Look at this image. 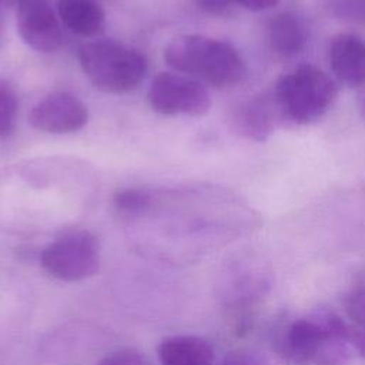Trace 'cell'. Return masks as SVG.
Segmentation results:
<instances>
[{"instance_id":"obj_1","label":"cell","mask_w":365,"mask_h":365,"mask_svg":"<svg viewBox=\"0 0 365 365\" xmlns=\"http://www.w3.org/2000/svg\"><path fill=\"white\" fill-rule=\"evenodd\" d=\"M164 60L174 71L215 88L235 86L247 73L244 58L230 41L204 34L174 37L164 48Z\"/></svg>"},{"instance_id":"obj_2","label":"cell","mask_w":365,"mask_h":365,"mask_svg":"<svg viewBox=\"0 0 365 365\" xmlns=\"http://www.w3.org/2000/svg\"><path fill=\"white\" fill-rule=\"evenodd\" d=\"M342 318L329 311H317L292 321L279 338V352L298 365H344L352 346Z\"/></svg>"},{"instance_id":"obj_3","label":"cell","mask_w":365,"mask_h":365,"mask_svg":"<svg viewBox=\"0 0 365 365\" xmlns=\"http://www.w3.org/2000/svg\"><path fill=\"white\" fill-rule=\"evenodd\" d=\"M77 57L91 84L108 94L134 90L148 70L147 58L140 50L108 38L83 43Z\"/></svg>"},{"instance_id":"obj_4","label":"cell","mask_w":365,"mask_h":365,"mask_svg":"<svg viewBox=\"0 0 365 365\" xmlns=\"http://www.w3.org/2000/svg\"><path fill=\"white\" fill-rule=\"evenodd\" d=\"M335 81L312 64H301L278 78L275 106L292 121L307 124L319 118L336 98Z\"/></svg>"},{"instance_id":"obj_5","label":"cell","mask_w":365,"mask_h":365,"mask_svg":"<svg viewBox=\"0 0 365 365\" xmlns=\"http://www.w3.org/2000/svg\"><path fill=\"white\" fill-rule=\"evenodd\" d=\"M41 267L61 281H80L98 271L97 238L86 230L67 232L50 242L40 254Z\"/></svg>"},{"instance_id":"obj_6","label":"cell","mask_w":365,"mask_h":365,"mask_svg":"<svg viewBox=\"0 0 365 365\" xmlns=\"http://www.w3.org/2000/svg\"><path fill=\"white\" fill-rule=\"evenodd\" d=\"M147 100L164 115L201 117L211 108V96L204 83L177 71H161L150 83Z\"/></svg>"},{"instance_id":"obj_7","label":"cell","mask_w":365,"mask_h":365,"mask_svg":"<svg viewBox=\"0 0 365 365\" xmlns=\"http://www.w3.org/2000/svg\"><path fill=\"white\" fill-rule=\"evenodd\" d=\"M58 19L51 0L17 1V31L36 51L51 53L61 46L63 31Z\"/></svg>"},{"instance_id":"obj_8","label":"cell","mask_w":365,"mask_h":365,"mask_svg":"<svg viewBox=\"0 0 365 365\" xmlns=\"http://www.w3.org/2000/svg\"><path fill=\"white\" fill-rule=\"evenodd\" d=\"M29 124L44 133L68 134L83 128L88 120L86 104L71 93L57 91L34 104L29 113Z\"/></svg>"},{"instance_id":"obj_9","label":"cell","mask_w":365,"mask_h":365,"mask_svg":"<svg viewBox=\"0 0 365 365\" xmlns=\"http://www.w3.org/2000/svg\"><path fill=\"white\" fill-rule=\"evenodd\" d=\"M329 64L345 84L365 86V38L354 33H339L329 44Z\"/></svg>"},{"instance_id":"obj_10","label":"cell","mask_w":365,"mask_h":365,"mask_svg":"<svg viewBox=\"0 0 365 365\" xmlns=\"http://www.w3.org/2000/svg\"><path fill=\"white\" fill-rule=\"evenodd\" d=\"M161 365H214V349L197 335H174L158 346Z\"/></svg>"},{"instance_id":"obj_11","label":"cell","mask_w":365,"mask_h":365,"mask_svg":"<svg viewBox=\"0 0 365 365\" xmlns=\"http://www.w3.org/2000/svg\"><path fill=\"white\" fill-rule=\"evenodd\" d=\"M272 103L268 96L259 94L240 104L232 117L237 133L254 141H265L274 130Z\"/></svg>"},{"instance_id":"obj_12","label":"cell","mask_w":365,"mask_h":365,"mask_svg":"<svg viewBox=\"0 0 365 365\" xmlns=\"http://www.w3.org/2000/svg\"><path fill=\"white\" fill-rule=\"evenodd\" d=\"M57 14L64 26L81 36H98L106 23V13L97 0H57Z\"/></svg>"},{"instance_id":"obj_13","label":"cell","mask_w":365,"mask_h":365,"mask_svg":"<svg viewBox=\"0 0 365 365\" xmlns=\"http://www.w3.org/2000/svg\"><path fill=\"white\" fill-rule=\"evenodd\" d=\"M268 40L275 53L291 57L305 47L308 29L299 16L291 11H282L269 20Z\"/></svg>"},{"instance_id":"obj_14","label":"cell","mask_w":365,"mask_h":365,"mask_svg":"<svg viewBox=\"0 0 365 365\" xmlns=\"http://www.w3.org/2000/svg\"><path fill=\"white\" fill-rule=\"evenodd\" d=\"M19 101L16 93L6 84H0V137L9 135L16 124Z\"/></svg>"},{"instance_id":"obj_15","label":"cell","mask_w":365,"mask_h":365,"mask_svg":"<svg viewBox=\"0 0 365 365\" xmlns=\"http://www.w3.org/2000/svg\"><path fill=\"white\" fill-rule=\"evenodd\" d=\"M114 205L124 212H141L150 207L151 197L147 191L138 188L120 190L113 197Z\"/></svg>"},{"instance_id":"obj_16","label":"cell","mask_w":365,"mask_h":365,"mask_svg":"<svg viewBox=\"0 0 365 365\" xmlns=\"http://www.w3.org/2000/svg\"><path fill=\"white\" fill-rule=\"evenodd\" d=\"M98 365H153L151 361L141 352L130 348H123L107 354Z\"/></svg>"},{"instance_id":"obj_17","label":"cell","mask_w":365,"mask_h":365,"mask_svg":"<svg viewBox=\"0 0 365 365\" xmlns=\"http://www.w3.org/2000/svg\"><path fill=\"white\" fill-rule=\"evenodd\" d=\"M345 311L355 325L365 328V285L352 289L345 299Z\"/></svg>"},{"instance_id":"obj_18","label":"cell","mask_w":365,"mask_h":365,"mask_svg":"<svg viewBox=\"0 0 365 365\" xmlns=\"http://www.w3.org/2000/svg\"><path fill=\"white\" fill-rule=\"evenodd\" d=\"M221 365H268L259 355L248 351L230 352L221 362Z\"/></svg>"},{"instance_id":"obj_19","label":"cell","mask_w":365,"mask_h":365,"mask_svg":"<svg viewBox=\"0 0 365 365\" xmlns=\"http://www.w3.org/2000/svg\"><path fill=\"white\" fill-rule=\"evenodd\" d=\"M194 3L200 10L208 14L221 16V14H225L235 1L234 0H194Z\"/></svg>"},{"instance_id":"obj_20","label":"cell","mask_w":365,"mask_h":365,"mask_svg":"<svg viewBox=\"0 0 365 365\" xmlns=\"http://www.w3.org/2000/svg\"><path fill=\"white\" fill-rule=\"evenodd\" d=\"M348 342L361 356L365 358V328L359 325H349Z\"/></svg>"},{"instance_id":"obj_21","label":"cell","mask_w":365,"mask_h":365,"mask_svg":"<svg viewBox=\"0 0 365 365\" xmlns=\"http://www.w3.org/2000/svg\"><path fill=\"white\" fill-rule=\"evenodd\" d=\"M234 1L250 11H264L275 7L279 3V0H234Z\"/></svg>"},{"instance_id":"obj_22","label":"cell","mask_w":365,"mask_h":365,"mask_svg":"<svg viewBox=\"0 0 365 365\" xmlns=\"http://www.w3.org/2000/svg\"><path fill=\"white\" fill-rule=\"evenodd\" d=\"M339 7H346L348 13L365 20V0H345Z\"/></svg>"},{"instance_id":"obj_23","label":"cell","mask_w":365,"mask_h":365,"mask_svg":"<svg viewBox=\"0 0 365 365\" xmlns=\"http://www.w3.org/2000/svg\"><path fill=\"white\" fill-rule=\"evenodd\" d=\"M358 106H359V113L362 115V118L365 120V88L359 93V98H358Z\"/></svg>"},{"instance_id":"obj_24","label":"cell","mask_w":365,"mask_h":365,"mask_svg":"<svg viewBox=\"0 0 365 365\" xmlns=\"http://www.w3.org/2000/svg\"><path fill=\"white\" fill-rule=\"evenodd\" d=\"M0 29H1V24H0Z\"/></svg>"}]
</instances>
